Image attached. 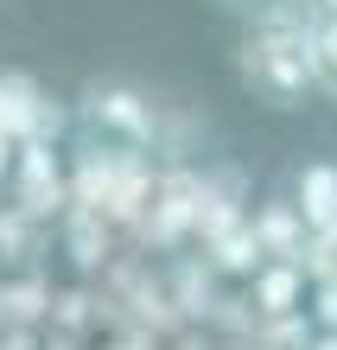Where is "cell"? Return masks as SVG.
Returning a JSON list of instances; mask_svg holds the SVG:
<instances>
[{
  "label": "cell",
  "instance_id": "1",
  "mask_svg": "<svg viewBox=\"0 0 337 350\" xmlns=\"http://www.w3.org/2000/svg\"><path fill=\"white\" fill-rule=\"evenodd\" d=\"M242 77L248 90H255L261 102H273V109H293V102H306L312 83V51H306V32H255L242 45Z\"/></svg>",
  "mask_w": 337,
  "mask_h": 350
},
{
  "label": "cell",
  "instance_id": "2",
  "mask_svg": "<svg viewBox=\"0 0 337 350\" xmlns=\"http://www.w3.org/2000/svg\"><path fill=\"white\" fill-rule=\"evenodd\" d=\"M90 115L109 121V128H121L128 140H153V109H146L134 90H96L90 96Z\"/></svg>",
  "mask_w": 337,
  "mask_h": 350
},
{
  "label": "cell",
  "instance_id": "3",
  "mask_svg": "<svg viewBox=\"0 0 337 350\" xmlns=\"http://www.w3.org/2000/svg\"><path fill=\"white\" fill-rule=\"evenodd\" d=\"M45 128V109H38V90L26 77H0V140L7 134H38Z\"/></svg>",
  "mask_w": 337,
  "mask_h": 350
},
{
  "label": "cell",
  "instance_id": "4",
  "mask_svg": "<svg viewBox=\"0 0 337 350\" xmlns=\"http://www.w3.org/2000/svg\"><path fill=\"white\" fill-rule=\"evenodd\" d=\"M306 51H312V83L337 102V13L325 19V26L306 32Z\"/></svg>",
  "mask_w": 337,
  "mask_h": 350
},
{
  "label": "cell",
  "instance_id": "5",
  "mask_svg": "<svg viewBox=\"0 0 337 350\" xmlns=\"http://www.w3.org/2000/svg\"><path fill=\"white\" fill-rule=\"evenodd\" d=\"M299 217L306 223H331L337 217V172L331 166H312L299 178Z\"/></svg>",
  "mask_w": 337,
  "mask_h": 350
},
{
  "label": "cell",
  "instance_id": "6",
  "mask_svg": "<svg viewBox=\"0 0 337 350\" xmlns=\"http://www.w3.org/2000/svg\"><path fill=\"white\" fill-rule=\"evenodd\" d=\"M293 230H299V217H293L286 204H273V211L255 223V236H267V242H273V255H286V249H293Z\"/></svg>",
  "mask_w": 337,
  "mask_h": 350
},
{
  "label": "cell",
  "instance_id": "7",
  "mask_svg": "<svg viewBox=\"0 0 337 350\" xmlns=\"http://www.w3.org/2000/svg\"><path fill=\"white\" fill-rule=\"evenodd\" d=\"M293 286H299V280H293V267H273V274L261 280V299H267V312H286Z\"/></svg>",
  "mask_w": 337,
  "mask_h": 350
},
{
  "label": "cell",
  "instance_id": "8",
  "mask_svg": "<svg viewBox=\"0 0 337 350\" xmlns=\"http://www.w3.org/2000/svg\"><path fill=\"white\" fill-rule=\"evenodd\" d=\"M319 7H325V13H337V0H319Z\"/></svg>",
  "mask_w": 337,
  "mask_h": 350
},
{
  "label": "cell",
  "instance_id": "9",
  "mask_svg": "<svg viewBox=\"0 0 337 350\" xmlns=\"http://www.w3.org/2000/svg\"><path fill=\"white\" fill-rule=\"evenodd\" d=\"M325 350H337V338H331V344H325Z\"/></svg>",
  "mask_w": 337,
  "mask_h": 350
}]
</instances>
